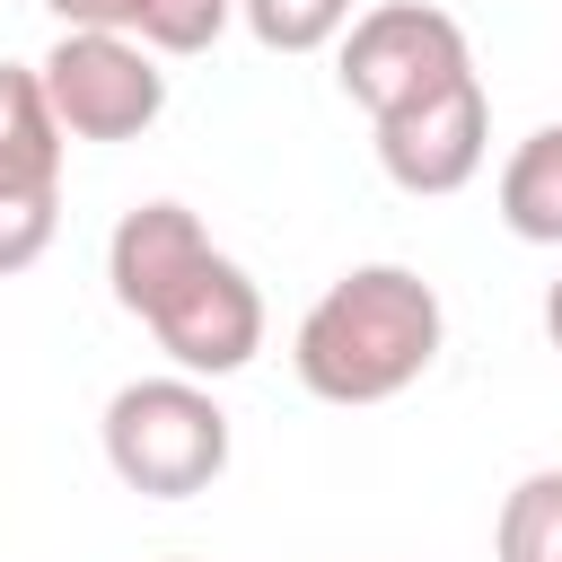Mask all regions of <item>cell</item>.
I'll list each match as a JSON object with an SVG mask.
<instances>
[{
  "label": "cell",
  "instance_id": "cell-1",
  "mask_svg": "<svg viewBox=\"0 0 562 562\" xmlns=\"http://www.w3.org/2000/svg\"><path fill=\"white\" fill-rule=\"evenodd\" d=\"M439 342H448V307L413 263H351L299 316L290 369L316 404L360 413V404H395L404 386H422Z\"/></svg>",
  "mask_w": 562,
  "mask_h": 562
},
{
  "label": "cell",
  "instance_id": "cell-2",
  "mask_svg": "<svg viewBox=\"0 0 562 562\" xmlns=\"http://www.w3.org/2000/svg\"><path fill=\"white\" fill-rule=\"evenodd\" d=\"M97 439H105L114 483L140 501H193L228 474V413L202 378H176V369L114 386Z\"/></svg>",
  "mask_w": 562,
  "mask_h": 562
},
{
  "label": "cell",
  "instance_id": "cell-3",
  "mask_svg": "<svg viewBox=\"0 0 562 562\" xmlns=\"http://www.w3.org/2000/svg\"><path fill=\"white\" fill-rule=\"evenodd\" d=\"M35 88L61 123V140H140L167 114V70L123 26H61L35 61Z\"/></svg>",
  "mask_w": 562,
  "mask_h": 562
},
{
  "label": "cell",
  "instance_id": "cell-4",
  "mask_svg": "<svg viewBox=\"0 0 562 562\" xmlns=\"http://www.w3.org/2000/svg\"><path fill=\"white\" fill-rule=\"evenodd\" d=\"M457 70H474V44H465V26L439 0H378L334 44V79H342V97L369 123L395 114V105H413V97H430Z\"/></svg>",
  "mask_w": 562,
  "mask_h": 562
},
{
  "label": "cell",
  "instance_id": "cell-5",
  "mask_svg": "<svg viewBox=\"0 0 562 562\" xmlns=\"http://www.w3.org/2000/svg\"><path fill=\"white\" fill-rule=\"evenodd\" d=\"M140 325L158 334V351L176 360V378H237L255 351H263V290L237 255L202 246L167 290L140 299Z\"/></svg>",
  "mask_w": 562,
  "mask_h": 562
},
{
  "label": "cell",
  "instance_id": "cell-6",
  "mask_svg": "<svg viewBox=\"0 0 562 562\" xmlns=\"http://www.w3.org/2000/svg\"><path fill=\"white\" fill-rule=\"evenodd\" d=\"M61 123L26 61H0V281L44 263L61 228Z\"/></svg>",
  "mask_w": 562,
  "mask_h": 562
},
{
  "label": "cell",
  "instance_id": "cell-7",
  "mask_svg": "<svg viewBox=\"0 0 562 562\" xmlns=\"http://www.w3.org/2000/svg\"><path fill=\"white\" fill-rule=\"evenodd\" d=\"M483 158H492V97H483L474 70H457L430 97L378 114V167H386L395 193H422V202L465 193L483 176Z\"/></svg>",
  "mask_w": 562,
  "mask_h": 562
},
{
  "label": "cell",
  "instance_id": "cell-8",
  "mask_svg": "<svg viewBox=\"0 0 562 562\" xmlns=\"http://www.w3.org/2000/svg\"><path fill=\"white\" fill-rule=\"evenodd\" d=\"M202 246H211V228H202L184 202H132V211L114 220V237H105L114 307H123V316H140V299H149V290H167Z\"/></svg>",
  "mask_w": 562,
  "mask_h": 562
},
{
  "label": "cell",
  "instance_id": "cell-9",
  "mask_svg": "<svg viewBox=\"0 0 562 562\" xmlns=\"http://www.w3.org/2000/svg\"><path fill=\"white\" fill-rule=\"evenodd\" d=\"M501 228L518 246H562V123H536L501 158Z\"/></svg>",
  "mask_w": 562,
  "mask_h": 562
},
{
  "label": "cell",
  "instance_id": "cell-10",
  "mask_svg": "<svg viewBox=\"0 0 562 562\" xmlns=\"http://www.w3.org/2000/svg\"><path fill=\"white\" fill-rule=\"evenodd\" d=\"M492 562H562V465H536L509 483L492 518Z\"/></svg>",
  "mask_w": 562,
  "mask_h": 562
},
{
  "label": "cell",
  "instance_id": "cell-11",
  "mask_svg": "<svg viewBox=\"0 0 562 562\" xmlns=\"http://www.w3.org/2000/svg\"><path fill=\"white\" fill-rule=\"evenodd\" d=\"M237 18L263 53H325L360 18V0H237Z\"/></svg>",
  "mask_w": 562,
  "mask_h": 562
},
{
  "label": "cell",
  "instance_id": "cell-12",
  "mask_svg": "<svg viewBox=\"0 0 562 562\" xmlns=\"http://www.w3.org/2000/svg\"><path fill=\"white\" fill-rule=\"evenodd\" d=\"M237 0H132V44H149L158 61H184V53H211L228 35Z\"/></svg>",
  "mask_w": 562,
  "mask_h": 562
},
{
  "label": "cell",
  "instance_id": "cell-13",
  "mask_svg": "<svg viewBox=\"0 0 562 562\" xmlns=\"http://www.w3.org/2000/svg\"><path fill=\"white\" fill-rule=\"evenodd\" d=\"M61 26H132V0H44Z\"/></svg>",
  "mask_w": 562,
  "mask_h": 562
},
{
  "label": "cell",
  "instance_id": "cell-14",
  "mask_svg": "<svg viewBox=\"0 0 562 562\" xmlns=\"http://www.w3.org/2000/svg\"><path fill=\"white\" fill-rule=\"evenodd\" d=\"M544 342H553V351H562V281H553V290H544Z\"/></svg>",
  "mask_w": 562,
  "mask_h": 562
}]
</instances>
